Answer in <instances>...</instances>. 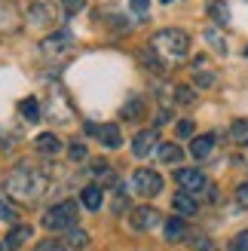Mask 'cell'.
Instances as JSON below:
<instances>
[{"mask_svg": "<svg viewBox=\"0 0 248 251\" xmlns=\"http://www.w3.org/2000/svg\"><path fill=\"white\" fill-rule=\"evenodd\" d=\"M34 147L40 150L43 156H52V153H58V150H61V141H58V138H55L52 132H46V135H37Z\"/></svg>", "mask_w": 248, "mask_h": 251, "instance_id": "cell-11", "label": "cell"}, {"mask_svg": "<svg viewBox=\"0 0 248 251\" xmlns=\"http://www.w3.org/2000/svg\"><path fill=\"white\" fill-rule=\"evenodd\" d=\"M230 251H248V230H242L236 239L230 242Z\"/></svg>", "mask_w": 248, "mask_h": 251, "instance_id": "cell-25", "label": "cell"}, {"mask_svg": "<svg viewBox=\"0 0 248 251\" xmlns=\"http://www.w3.org/2000/svg\"><path fill=\"white\" fill-rule=\"evenodd\" d=\"M159 159L163 162H178L181 159V147L178 144H159Z\"/></svg>", "mask_w": 248, "mask_h": 251, "instance_id": "cell-21", "label": "cell"}, {"mask_svg": "<svg viewBox=\"0 0 248 251\" xmlns=\"http://www.w3.org/2000/svg\"><path fill=\"white\" fill-rule=\"evenodd\" d=\"M175 132H178V138H190V135H193V123H190V120H178Z\"/></svg>", "mask_w": 248, "mask_h": 251, "instance_id": "cell-28", "label": "cell"}, {"mask_svg": "<svg viewBox=\"0 0 248 251\" xmlns=\"http://www.w3.org/2000/svg\"><path fill=\"white\" fill-rule=\"evenodd\" d=\"M150 49L163 58V65H172V61L187 58V52H190V37L184 34V31H178V28H166V31L153 34Z\"/></svg>", "mask_w": 248, "mask_h": 251, "instance_id": "cell-2", "label": "cell"}, {"mask_svg": "<svg viewBox=\"0 0 248 251\" xmlns=\"http://www.w3.org/2000/svg\"><path fill=\"white\" fill-rule=\"evenodd\" d=\"M74 221H77V205L74 202H58L55 208L46 211L43 227L46 230H74Z\"/></svg>", "mask_w": 248, "mask_h": 251, "instance_id": "cell-3", "label": "cell"}, {"mask_svg": "<svg viewBox=\"0 0 248 251\" xmlns=\"http://www.w3.org/2000/svg\"><path fill=\"white\" fill-rule=\"evenodd\" d=\"M175 178H178V184L184 190H190V193L205 190V175L199 169H181V172H175Z\"/></svg>", "mask_w": 248, "mask_h": 251, "instance_id": "cell-8", "label": "cell"}, {"mask_svg": "<svg viewBox=\"0 0 248 251\" xmlns=\"http://www.w3.org/2000/svg\"><path fill=\"white\" fill-rule=\"evenodd\" d=\"M184 233H187V227H184V221H181V218H169V221H166V239L178 242Z\"/></svg>", "mask_w": 248, "mask_h": 251, "instance_id": "cell-18", "label": "cell"}, {"mask_svg": "<svg viewBox=\"0 0 248 251\" xmlns=\"http://www.w3.org/2000/svg\"><path fill=\"white\" fill-rule=\"evenodd\" d=\"M236 202L248 208V184H242V187H236Z\"/></svg>", "mask_w": 248, "mask_h": 251, "instance_id": "cell-34", "label": "cell"}, {"mask_svg": "<svg viewBox=\"0 0 248 251\" xmlns=\"http://www.w3.org/2000/svg\"><path fill=\"white\" fill-rule=\"evenodd\" d=\"M147 6H150V0H132V9H135V12H141V16L147 12Z\"/></svg>", "mask_w": 248, "mask_h": 251, "instance_id": "cell-35", "label": "cell"}, {"mask_svg": "<svg viewBox=\"0 0 248 251\" xmlns=\"http://www.w3.org/2000/svg\"><path fill=\"white\" fill-rule=\"evenodd\" d=\"M196 83L199 86H215V74L208 68H202V61H196Z\"/></svg>", "mask_w": 248, "mask_h": 251, "instance_id": "cell-22", "label": "cell"}, {"mask_svg": "<svg viewBox=\"0 0 248 251\" xmlns=\"http://www.w3.org/2000/svg\"><path fill=\"white\" fill-rule=\"evenodd\" d=\"M153 147H159V135H156L153 129H147V132H138V135H135L132 153H135V156H150Z\"/></svg>", "mask_w": 248, "mask_h": 251, "instance_id": "cell-9", "label": "cell"}, {"mask_svg": "<svg viewBox=\"0 0 248 251\" xmlns=\"http://www.w3.org/2000/svg\"><path fill=\"white\" fill-rule=\"evenodd\" d=\"M208 16H212L221 28H227L230 25V6L224 3V0H212V3H208Z\"/></svg>", "mask_w": 248, "mask_h": 251, "instance_id": "cell-14", "label": "cell"}, {"mask_svg": "<svg viewBox=\"0 0 248 251\" xmlns=\"http://www.w3.org/2000/svg\"><path fill=\"white\" fill-rule=\"evenodd\" d=\"M28 16H31L34 25H49V22H52V12L43 6V0H34L31 9H28Z\"/></svg>", "mask_w": 248, "mask_h": 251, "instance_id": "cell-16", "label": "cell"}, {"mask_svg": "<svg viewBox=\"0 0 248 251\" xmlns=\"http://www.w3.org/2000/svg\"><path fill=\"white\" fill-rule=\"evenodd\" d=\"M212 147H215V135H202V138H193L190 153L196 159H205V156H212Z\"/></svg>", "mask_w": 248, "mask_h": 251, "instance_id": "cell-12", "label": "cell"}, {"mask_svg": "<svg viewBox=\"0 0 248 251\" xmlns=\"http://www.w3.org/2000/svg\"><path fill=\"white\" fill-rule=\"evenodd\" d=\"M19 110H22V117L25 120H37V117H40V104H37V98H25V101L19 104Z\"/></svg>", "mask_w": 248, "mask_h": 251, "instance_id": "cell-20", "label": "cell"}, {"mask_svg": "<svg viewBox=\"0 0 248 251\" xmlns=\"http://www.w3.org/2000/svg\"><path fill=\"white\" fill-rule=\"evenodd\" d=\"M80 202H83L86 208H89V211L101 208V187H95V184L83 187V193H80Z\"/></svg>", "mask_w": 248, "mask_h": 251, "instance_id": "cell-13", "label": "cell"}, {"mask_svg": "<svg viewBox=\"0 0 248 251\" xmlns=\"http://www.w3.org/2000/svg\"><path fill=\"white\" fill-rule=\"evenodd\" d=\"M172 205H175V211L178 215H196V199L184 190V193H178L175 199H172Z\"/></svg>", "mask_w": 248, "mask_h": 251, "instance_id": "cell-15", "label": "cell"}, {"mask_svg": "<svg viewBox=\"0 0 248 251\" xmlns=\"http://www.w3.org/2000/svg\"><path fill=\"white\" fill-rule=\"evenodd\" d=\"M0 221H6V224H16V211L9 208V202L3 196H0Z\"/></svg>", "mask_w": 248, "mask_h": 251, "instance_id": "cell-24", "label": "cell"}, {"mask_svg": "<svg viewBox=\"0 0 248 251\" xmlns=\"http://www.w3.org/2000/svg\"><path fill=\"white\" fill-rule=\"evenodd\" d=\"M163 3H172V0H163Z\"/></svg>", "mask_w": 248, "mask_h": 251, "instance_id": "cell-36", "label": "cell"}, {"mask_svg": "<svg viewBox=\"0 0 248 251\" xmlns=\"http://www.w3.org/2000/svg\"><path fill=\"white\" fill-rule=\"evenodd\" d=\"M159 221H163V218H159V211L150 208V205H141V208L132 211V227L135 230H153Z\"/></svg>", "mask_w": 248, "mask_h": 251, "instance_id": "cell-7", "label": "cell"}, {"mask_svg": "<svg viewBox=\"0 0 248 251\" xmlns=\"http://www.w3.org/2000/svg\"><path fill=\"white\" fill-rule=\"evenodd\" d=\"M71 43H74V40H71V31H55L52 37H46V40L40 43V49H43L46 55L55 58V55H65L68 49H71Z\"/></svg>", "mask_w": 248, "mask_h": 251, "instance_id": "cell-6", "label": "cell"}, {"mask_svg": "<svg viewBox=\"0 0 248 251\" xmlns=\"http://www.w3.org/2000/svg\"><path fill=\"white\" fill-rule=\"evenodd\" d=\"M132 190L138 196H156L163 190V178H159L153 169H138L132 175Z\"/></svg>", "mask_w": 248, "mask_h": 251, "instance_id": "cell-4", "label": "cell"}, {"mask_svg": "<svg viewBox=\"0 0 248 251\" xmlns=\"http://www.w3.org/2000/svg\"><path fill=\"white\" fill-rule=\"evenodd\" d=\"M3 248H6V245H0V251H3Z\"/></svg>", "mask_w": 248, "mask_h": 251, "instance_id": "cell-37", "label": "cell"}, {"mask_svg": "<svg viewBox=\"0 0 248 251\" xmlns=\"http://www.w3.org/2000/svg\"><path fill=\"white\" fill-rule=\"evenodd\" d=\"M22 28V16L12 0H0V34H16Z\"/></svg>", "mask_w": 248, "mask_h": 251, "instance_id": "cell-5", "label": "cell"}, {"mask_svg": "<svg viewBox=\"0 0 248 251\" xmlns=\"http://www.w3.org/2000/svg\"><path fill=\"white\" fill-rule=\"evenodd\" d=\"M141 110H144V104H141V98H135L132 104H126V107H123V117H138Z\"/></svg>", "mask_w": 248, "mask_h": 251, "instance_id": "cell-30", "label": "cell"}, {"mask_svg": "<svg viewBox=\"0 0 248 251\" xmlns=\"http://www.w3.org/2000/svg\"><path fill=\"white\" fill-rule=\"evenodd\" d=\"M205 40H208V43H212V46H218V49H221V52H224V37H221V34L215 31V28H208V31H205Z\"/></svg>", "mask_w": 248, "mask_h": 251, "instance_id": "cell-29", "label": "cell"}, {"mask_svg": "<svg viewBox=\"0 0 248 251\" xmlns=\"http://www.w3.org/2000/svg\"><path fill=\"white\" fill-rule=\"evenodd\" d=\"M3 190L16 202H37L46 193V175L28 166V162H19L16 169H9L3 175Z\"/></svg>", "mask_w": 248, "mask_h": 251, "instance_id": "cell-1", "label": "cell"}, {"mask_svg": "<svg viewBox=\"0 0 248 251\" xmlns=\"http://www.w3.org/2000/svg\"><path fill=\"white\" fill-rule=\"evenodd\" d=\"M34 251H68V248H65V242H52V239H43V242L37 245Z\"/></svg>", "mask_w": 248, "mask_h": 251, "instance_id": "cell-27", "label": "cell"}, {"mask_svg": "<svg viewBox=\"0 0 248 251\" xmlns=\"http://www.w3.org/2000/svg\"><path fill=\"white\" fill-rule=\"evenodd\" d=\"M175 98H178L181 104H190V101H193V89H187V86H178V89H175Z\"/></svg>", "mask_w": 248, "mask_h": 251, "instance_id": "cell-31", "label": "cell"}, {"mask_svg": "<svg viewBox=\"0 0 248 251\" xmlns=\"http://www.w3.org/2000/svg\"><path fill=\"white\" fill-rule=\"evenodd\" d=\"M83 3H86V0H61V6H65V12H68V16H74V12H80V9H83Z\"/></svg>", "mask_w": 248, "mask_h": 251, "instance_id": "cell-32", "label": "cell"}, {"mask_svg": "<svg viewBox=\"0 0 248 251\" xmlns=\"http://www.w3.org/2000/svg\"><path fill=\"white\" fill-rule=\"evenodd\" d=\"M95 135L104 141V147H120V144H123V135H120V126H117V123L95 126Z\"/></svg>", "mask_w": 248, "mask_h": 251, "instance_id": "cell-10", "label": "cell"}, {"mask_svg": "<svg viewBox=\"0 0 248 251\" xmlns=\"http://www.w3.org/2000/svg\"><path fill=\"white\" fill-rule=\"evenodd\" d=\"M92 175H95V178H101V181H104V178L114 181V172H110L107 162H95V172H92Z\"/></svg>", "mask_w": 248, "mask_h": 251, "instance_id": "cell-26", "label": "cell"}, {"mask_svg": "<svg viewBox=\"0 0 248 251\" xmlns=\"http://www.w3.org/2000/svg\"><path fill=\"white\" fill-rule=\"evenodd\" d=\"M71 159H86V147H83L80 141L71 144Z\"/></svg>", "mask_w": 248, "mask_h": 251, "instance_id": "cell-33", "label": "cell"}, {"mask_svg": "<svg viewBox=\"0 0 248 251\" xmlns=\"http://www.w3.org/2000/svg\"><path fill=\"white\" fill-rule=\"evenodd\" d=\"M230 138L236 144H245L248 141V120H236V123H233L230 126Z\"/></svg>", "mask_w": 248, "mask_h": 251, "instance_id": "cell-19", "label": "cell"}, {"mask_svg": "<svg viewBox=\"0 0 248 251\" xmlns=\"http://www.w3.org/2000/svg\"><path fill=\"white\" fill-rule=\"evenodd\" d=\"M68 245H71V248H86V245H89V233H83V230H77V227H74V230H71V239H68Z\"/></svg>", "mask_w": 248, "mask_h": 251, "instance_id": "cell-23", "label": "cell"}, {"mask_svg": "<svg viewBox=\"0 0 248 251\" xmlns=\"http://www.w3.org/2000/svg\"><path fill=\"white\" fill-rule=\"evenodd\" d=\"M31 239V227H12L6 233V248H19L22 242H28Z\"/></svg>", "mask_w": 248, "mask_h": 251, "instance_id": "cell-17", "label": "cell"}]
</instances>
